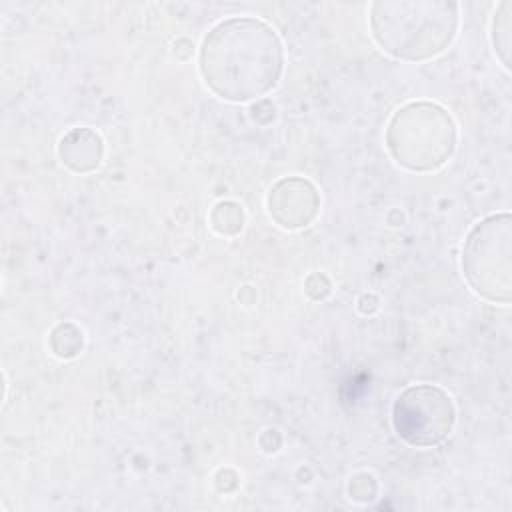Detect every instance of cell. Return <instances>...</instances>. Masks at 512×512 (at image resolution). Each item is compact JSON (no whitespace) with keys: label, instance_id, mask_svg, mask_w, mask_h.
Wrapping results in <instances>:
<instances>
[{"label":"cell","instance_id":"cell-3","mask_svg":"<svg viewBox=\"0 0 512 512\" xmlns=\"http://www.w3.org/2000/svg\"><path fill=\"white\" fill-rule=\"evenodd\" d=\"M386 144L400 166L414 172H430L452 156L456 128L450 114L438 104L412 102L392 116Z\"/></svg>","mask_w":512,"mask_h":512},{"label":"cell","instance_id":"cell-2","mask_svg":"<svg viewBox=\"0 0 512 512\" xmlns=\"http://www.w3.org/2000/svg\"><path fill=\"white\" fill-rule=\"evenodd\" d=\"M458 26L454 2L392 0L374 2L370 30L378 46L400 60L434 58L452 42Z\"/></svg>","mask_w":512,"mask_h":512},{"label":"cell","instance_id":"cell-1","mask_svg":"<svg viewBox=\"0 0 512 512\" xmlns=\"http://www.w3.org/2000/svg\"><path fill=\"white\" fill-rule=\"evenodd\" d=\"M282 42L258 18L236 16L218 22L200 48L206 86L230 102H248L270 92L282 74Z\"/></svg>","mask_w":512,"mask_h":512},{"label":"cell","instance_id":"cell-5","mask_svg":"<svg viewBox=\"0 0 512 512\" xmlns=\"http://www.w3.org/2000/svg\"><path fill=\"white\" fill-rule=\"evenodd\" d=\"M456 420L452 398L438 386L416 384L402 390L392 406L396 434L410 446L430 448L448 438Z\"/></svg>","mask_w":512,"mask_h":512},{"label":"cell","instance_id":"cell-7","mask_svg":"<svg viewBox=\"0 0 512 512\" xmlns=\"http://www.w3.org/2000/svg\"><path fill=\"white\" fill-rule=\"evenodd\" d=\"M80 138H82V146H78L74 132H68L60 142V156H62V162L68 164L72 170L88 172L100 164L102 140L96 132L88 128H80Z\"/></svg>","mask_w":512,"mask_h":512},{"label":"cell","instance_id":"cell-4","mask_svg":"<svg viewBox=\"0 0 512 512\" xmlns=\"http://www.w3.org/2000/svg\"><path fill=\"white\" fill-rule=\"evenodd\" d=\"M462 270L470 288L490 302H510V214L478 222L462 248Z\"/></svg>","mask_w":512,"mask_h":512},{"label":"cell","instance_id":"cell-9","mask_svg":"<svg viewBox=\"0 0 512 512\" xmlns=\"http://www.w3.org/2000/svg\"><path fill=\"white\" fill-rule=\"evenodd\" d=\"M214 212L222 214V218L220 216H212L214 230H218L222 226V222H226L220 234H234V232H238L242 228L244 216H242V210H240L238 204H234V202H220Z\"/></svg>","mask_w":512,"mask_h":512},{"label":"cell","instance_id":"cell-6","mask_svg":"<svg viewBox=\"0 0 512 512\" xmlns=\"http://www.w3.org/2000/svg\"><path fill=\"white\" fill-rule=\"evenodd\" d=\"M318 208V192L304 178H284L268 196L270 216L284 228L308 226L316 218Z\"/></svg>","mask_w":512,"mask_h":512},{"label":"cell","instance_id":"cell-8","mask_svg":"<svg viewBox=\"0 0 512 512\" xmlns=\"http://www.w3.org/2000/svg\"><path fill=\"white\" fill-rule=\"evenodd\" d=\"M510 10L512 2H502L496 18H494V46L502 58V64L508 68V52H510Z\"/></svg>","mask_w":512,"mask_h":512}]
</instances>
